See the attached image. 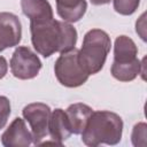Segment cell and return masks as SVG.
Wrapping results in <instances>:
<instances>
[{"label":"cell","mask_w":147,"mask_h":147,"mask_svg":"<svg viewBox=\"0 0 147 147\" xmlns=\"http://www.w3.org/2000/svg\"><path fill=\"white\" fill-rule=\"evenodd\" d=\"M30 32L33 48L44 57L74 49L78 39L77 30L71 23L54 18L42 23H30Z\"/></svg>","instance_id":"1"},{"label":"cell","mask_w":147,"mask_h":147,"mask_svg":"<svg viewBox=\"0 0 147 147\" xmlns=\"http://www.w3.org/2000/svg\"><path fill=\"white\" fill-rule=\"evenodd\" d=\"M123 119L119 115L108 110H96L91 114L82 134L86 146L96 147L102 144L117 145L122 140Z\"/></svg>","instance_id":"2"},{"label":"cell","mask_w":147,"mask_h":147,"mask_svg":"<svg viewBox=\"0 0 147 147\" xmlns=\"http://www.w3.org/2000/svg\"><path fill=\"white\" fill-rule=\"evenodd\" d=\"M110 46L111 40L106 31L92 29L85 33L82 48L78 49V59L82 67L90 76L102 70Z\"/></svg>","instance_id":"3"},{"label":"cell","mask_w":147,"mask_h":147,"mask_svg":"<svg viewBox=\"0 0 147 147\" xmlns=\"http://www.w3.org/2000/svg\"><path fill=\"white\" fill-rule=\"evenodd\" d=\"M54 72L59 83L70 88L82 86L90 77L79 62L78 49L76 48L65 53H61V55L55 61Z\"/></svg>","instance_id":"4"},{"label":"cell","mask_w":147,"mask_h":147,"mask_svg":"<svg viewBox=\"0 0 147 147\" xmlns=\"http://www.w3.org/2000/svg\"><path fill=\"white\" fill-rule=\"evenodd\" d=\"M9 67L14 77L21 80H28L38 76L42 63L31 48L26 46H18L11 55Z\"/></svg>","instance_id":"5"},{"label":"cell","mask_w":147,"mask_h":147,"mask_svg":"<svg viewBox=\"0 0 147 147\" xmlns=\"http://www.w3.org/2000/svg\"><path fill=\"white\" fill-rule=\"evenodd\" d=\"M52 110L49 106L44 102L29 103L23 108L22 115L30 125L33 145H41L42 140L48 136V122Z\"/></svg>","instance_id":"6"},{"label":"cell","mask_w":147,"mask_h":147,"mask_svg":"<svg viewBox=\"0 0 147 147\" xmlns=\"http://www.w3.org/2000/svg\"><path fill=\"white\" fill-rule=\"evenodd\" d=\"M22 39V24L13 13H0V52L15 47Z\"/></svg>","instance_id":"7"},{"label":"cell","mask_w":147,"mask_h":147,"mask_svg":"<svg viewBox=\"0 0 147 147\" xmlns=\"http://www.w3.org/2000/svg\"><path fill=\"white\" fill-rule=\"evenodd\" d=\"M1 144L5 147H28L33 144L31 131L28 130L25 119L16 117L1 134Z\"/></svg>","instance_id":"8"},{"label":"cell","mask_w":147,"mask_h":147,"mask_svg":"<svg viewBox=\"0 0 147 147\" xmlns=\"http://www.w3.org/2000/svg\"><path fill=\"white\" fill-rule=\"evenodd\" d=\"M48 134L56 145H62L72 134L67 114L61 108H55L51 113L48 122Z\"/></svg>","instance_id":"9"},{"label":"cell","mask_w":147,"mask_h":147,"mask_svg":"<svg viewBox=\"0 0 147 147\" xmlns=\"http://www.w3.org/2000/svg\"><path fill=\"white\" fill-rule=\"evenodd\" d=\"M21 8L30 23H42L54 18L48 0H21Z\"/></svg>","instance_id":"10"},{"label":"cell","mask_w":147,"mask_h":147,"mask_svg":"<svg viewBox=\"0 0 147 147\" xmlns=\"http://www.w3.org/2000/svg\"><path fill=\"white\" fill-rule=\"evenodd\" d=\"M57 15L68 23H76L86 13V0H55Z\"/></svg>","instance_id":"11"},{"label":"cell","mask_w":147,"mask_h":147,"mask_svg":"<svg viewBox=\"0 0 147 147\" xmlns=\"http://www.w3.org/2000/svg\"><path fill=\"white\" fill-rule=\"evenodd\" d=\"M70 127H71V132L74 134H80L91 116V114L93 113V109L82 102H76L70 105L65 110Z\"/></svg>","instance_id":"12"},{"label":"cell","mask_w":147,"mask_h":147,"mask_svg":"<svg viewBox=\"0 0 147 147\" xmlns=\"http://www.w3.org/2000/svg\"><path fill=\"white\" fill-rule=\"evenodd\" d=\"M138 47L136 42L127 36H118L114 45V61L115 63H127L137 60Z\"/></svg>","instance_id":"13"},{"label":"cell","mask_w":147,"mask_h":147,"mask_svg":"<svg viewBox=\"0 0 147 147\" xmlns=\"http://www.w3.org/2000/svg\"><path fill=\"white\" fill-rule=\"evenodd\" d=\"M144 61L141 62L139 59L127 62V63H115L113 62L110 68L111 76L119 82H131L138 77V75L144 74Z\"/></svg>","instance_id":"14"},{"label":"cell","mask_w":147,"mask_h":147,"mask_svg":"<svg viewBox=\"0 0 147 147\" xmlns=\"http://www.w3.org/2000/svg\"><path fill=\"white\" fill-rule=\"evenodd\" d=\"M140 0H113V6L116 13L124 16H130L138 9Z\"/></svg>","instance_id":"15"},{"label":"cell","mask_w":147,"mask_h":147,"mask_svg":"<svg viewBox=\"0 0 147 147\" xmlns=\"http://www.w3.org/2000/svg\"><path fill=\"white\" fill-rule=\"evenodd\" d=\"M147 138V125L145 122L137 123L131 133V141L136 147H145Z\"/></svg>","instance_id":"16"},{"label":"cell","mask_w":147,"mask_h":147,"mask_svg":"<svg viewBox=\"0 0 147 147\" xmlns=\"http://www.w3.org/2000/svg\"><path fill=\"white\" fill-rule=\"evenodd\" d=\"M10 111L11 107L9 99L5 95H0V130L6 126L8 118L10 116Z\"/></svg>","instance_id":"17"},{"label":"cell","mask_w":147,"mask_h":147,"mask_svg":"<svg viewBox=\"0 0 147 147\" xmlns=\"http://www.w3.org/2000/svg\"><path fill=\"white\" fill-rule=\"evenodd\" d=\"M8 72V63L7 60L0 55V79H2Z\"/></svg>","instance_id":"18"},{"label":"cell","mask_w":147,"mask_h":147,"mask_svg":"<svg viewBox=\"0 0 147 147\" xmlns=\"http://www.w3.org/2000/svg\"><path fill=\"white\" fill-rule=\"evenodd\" d=\"M92 5L94 6H101V5H107L110 2V0H90Z\"/></svg>","instance_id":"19"}]
</instances>
